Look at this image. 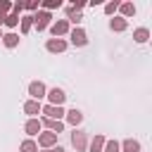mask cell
Masks as SVG:
<instances>
[{"mask_svg": "<svg viewBox=\"0 0 152 152\" xmlns=\"http://www.w3.org/2000/svg\"><path fill=\"white\" fill-rule=\"evenodd\" d=\"M28 95H31V97L38 102L40 97H45V86H43L40 81H33V83L28 86Z\"/></svg>", "mask_w": 152, "mask_h": 152, "instance_id": "1", "label": "cell"}, {"mask_svg": "<svg viewBox=\"0 0 152 152\" xmlns=\"http://www.w3.org/2000/svg\"><path fill=\"white\" fill-rule=\"evenodd\" d=\"M43 114H45V119L59 121V116L64 114V109H62V107H55V104H48V107H43Z\"/></svg>", "mask_w": 152, "mask_h": 152, "instance_id": "2", "label": "cell"}, {"mask_svg": "<svg viewBox=\"0 0 152 152\" xmlns=\"http://www.w3.org/2000/svg\"><path fill=\"white\" fill-rule=\"evenodd\" d=\"M33 24H36V28H38V31L48 28V24H50V14H48V12H38V14L33 17Z\"/></svg>", "mask_w": 152, "mask_h": 152, "instance_id": "3", "label": "cell"}, {"mask_svg": "<svg viewBox=\"0 0 152 152\" xmlns=\"http://www.w3.org/2000/svg\"><path fill=\"white\" fill-rule=\"evenodd\" d=\"M71 43H74V45H86V43H88V38H86V31H83L81 26H76V28L71 31Z\"/></svg>", "mask_w": 152, "mask_h": 152, "instance_id": "4", "label": "cell"}, {"mask_svg": "<svg viewBox=\"0 0 152 152\" xmlns=\"http://www.w3.org/2000/svg\"><path fill=\"white\" fill-rule=\"evenodd\" d=\"M55 142H57V133H50V131H48V133H40V135H38V145H40V147H50V145H55Z\"/></svg>", "mask_w": 152, "mask_h": 152, "instance_id": "5", "label": "cell"}, {"mask_svg": "<svg viewBox=\"0 0 152 152\" xmlns=\"http://www.w3.org/2000/svg\"><path fill=\"white\" fill-rule=\"evenodd\" d=\"M71 145L76 150H86V133L83 131H74L71 133Z\"/></svg>", "mask_w": 152, "mask_h": 152, "instance_id": "6", "label": "cell"}, {"mask_svg": "<svg viewBox=\"0 0 152 152\" xmlns=\"http://www.w3.org/2000/svg\"><path fill=\"white\" fill-rule=\"evenodd\" d=\"M48 97H50V102H52L55 107H59V104H62V102L66 100V95H64V90H59V88H52Z\"/></svg>", "mask_w": 152, "mask_h": 152, "instance_id": "7", "label": "cell"}, {"mask_svg": "<svg viewBox=\"0 0 152 152\" xmlns=\"http://www.w3.org/2000/svg\"><path fill=\"white\" fill-rule=\"evenodd\" d=\"M50 31H52L55 36H64V33L69 31V21H66V19H59V21H55V24H52V28H50Z\"/></svg>", "mask_w": 152, "mask_h": 152, "instance_id": "8", "label": "cell"}, {"mask_svg": "<svg viewBox=\"0 0 152 152\" xmlns=\"http://www.w3.org/2000/svg\"><path fill=\"white\" fill-rule=\"evenodd\" d=\"M48 50L50 52H64L66 50V43L59 40V38H52V40H48Z\"/></svg>", "mask_w": 152, "mask_h": 152, "instance_id": "9", "label": "cell"}, {"mask_svg": "<svg viewBox=\"0 0 152 152\" xmlns=\"http://www.w3.org/2000/svg\"><path fill=\"white\" fill-rule=\"evenodd\" d=\"M24 128H26L28 135H38V133H40V121H38V119H28Z\"/></svg>", "mask_w": 152, "mask_h": 152, "instance_id": "10", "label": "cell"}, {"mask_svg": "<svg viewBox=\"0 0 152 152\" xmlns=\"http://www.w3.org/2000/svg\"><path fill=\"white\" fill-rule=\"evenodd\" d=\"M126 26H128V24H126L124 17H114V19L109 21V28H112V31H126Z\"/></svg>", "mask_w": 152, "mask_h": 152, "instance_id": "11", "label": "cell"}, {"mask_svg": "<svg viewBox=\"0 0 152 152\" xmlns=\"http://www.w3.org/2000/svg\"><path fill=\"white\" fill-rule=\"evenodd\" d=\"M66 121H69L71 126H78V124L83 121V114H81L78 109H71V112H66Z\"/></svg>", "mask_w": 152, "mask_h": 152, "instance_id": "12", "label": "cell"}, {"mask_svg": "<svg viewBox=\"0 0 152 152\" xmlns=\"http://www.w3.org/2000/svg\"><path fill=\"white\" fill-rule=\"evenodd\" d=\"M43 124L50 128V133H57V135H59V133H62V128H64V126H62V121H55V119H45Z\"/></svg>", "mask_w": 152, "mask_h": 152, "instance_id": "13", "label": "cell"}, {"mask_svg": "<svg viewBox=\"0 0 152 152\" xmlns=\"http://www.w3.org/2000/svg\"><path fill=\"white\" fill-rule=\"evenodd\" d=\"M24 112H26V114H31V116H36V114L40 112V104H38L36 100H28V102L24 104Z\"/></svg>", "mask_w": 152, "mask_h": 152, "instance_id": "14", "label": "cell"}, {"mask_svg": "<svg viewBox=\"0 0 152 152\" xmlns=\"http://www.w3.org/2000/svg\"><path fill=\"white\" fill-rule=\"evenodd\" d=\"M124 150L126 152H140V142L133 140V138H128V140H124Z\"/></svg>", "mask_w": 152, "mask_h": 152, "instance_id": "15", "label": "cell"}, {"mask_svg": "<svg viewBox=\"0 0 152 152\" xmlns=\"http://www.w3.org/2000/svg\"><path fill=\"white\" fill-rule=\"evenodd\" d=\"M119 10H121L124 17H133L135 14V5L133 2H124V5H119Z\"/></svg>", "mask_w": 152, "mask_h": 152, "instance_id": "16", "label": "cell"}, {"mask_svg": "<svg viewBox=\"0 0 152 152\" xmlns=\"http://www.w3.org/2000/svg\"><path fill=\"white\" fill-rule=\"evenodd\" d=\"M133 38H135L138 43H145V40L150 38V31H147V28H135V31H133Z\"/></svg>", "mask_w": 152, "mask_h": 152, "instance_id": "17", "label": "cell"}, {"mask_svg": "<svg viewBox=\"0 0 152 152\" xmlns=\"http://www.w3.org/2000/svg\"><path fill=\"white\" fill-rule=\"evenodd\" d=\"M2 43H5L7 48H14V45L19 43V36H17V33H5V36H2Z\"/></svg>", "mask_w": 152, "mask_h": 152, "instance_id": "18", "label": "cell"}, {"mask_svg": "<svg viewBox=\"0 0 152 152\" xmlns=\"http://www.w3.org/2000/svg\"><path fill=\"white\" fill-rule=\"evenodd\" d=\"M102 147H104V138H102V135H95V138L90 140V150H93V152H100Z\"/></svg>", "mask_w": 152, "mask_h": 152, "instance_id": "19", "label": "cell"}, {"mask_svg": "<svg viewBox=\"0 0 152 152\" xmlns=\"http://www.w3.org/2000/svg\"><path fill=\"white\" fill-rule=\"evenodd\" d=\"M31 26H33V17H31V14H28V17H21V33H28Z\"/></svg>", "mask_w": 152, "mask_h": 152, "instance_id": "20", "label": "cell"}, {"mask_svg": "<svg viewBox=\"0 0 152 152\" xmlns=\"http://www.w3.org/2000/svg\"><path fill=\"white\" fill-rule=\"evenodd\" d=\"M21 152H38V145L33 140H24L21 142Z\"/></svg>", "mask_w": 152, "mask_h": 152, "instance_id": "21", "label": "cell"}, {"mask_svg": "<svg viewBox=\"0 0 152 152\" xmlns=\"http://www.w3.org/2000/svg\"><path fill=\"white\" fill-rule=\"evenodd\" d=\"M66 12H69V19H66V21H74V24H78V21H81V12H78V10L69 7Z\"/></svg>", "mask_w": 152, "mask_h": 152, "instance_id": "22", "label": "cell"}, {"mask_svg": "<svg viewBox=\"0 0 152 152\" xmlns=\"http://www.w3.org/2000/svg\"><path fill=\"white\" fill-rule=\"evenodd\" d=\"M104 152H119V142L116 140H104Z\"/></svg>", "mask_w": 152, "mask_h": 152, "instance_id": "23", "label": "cell"}, {"mask_svg": "<svg viewBox=\"0 0 152 152\" xmlns=\"http://www.w3.org/2000/svg\"><path fill=\"white\" fill-rule=\"evenodd\" d=\"M5 24H7L10 28H14V26L19 24V17H14V14H7V17H5Z\"/></svg>", "mask_w": 152, "mask_h": 152, "instance_id": "24", "label": "cell"}, {"mask_svg": "<svg viewBox=\"0 0 152 152\" xmlns=\"http://www.w3.org/2000/svg\"><path fill=\"white\" fill-rule=\"evenodd\" d=\"M59 5H62V0H45V2H43L45 10H55V7H59Z\"/></svg>", "mask_w": 152, "mask_h": 152, "instance_id": "25", "label": "cell"}, {"mask_svg": "<svg viewBox=\"0 0 152 152\" xmlns=\"http://www.w3.org/2000/svg\"><path fill=\"white\" fill-rule=\"evenodd\" d=\"M116 10H119V2H116V0H114V2H107V5H104V12H107V14H114Z\"/></svg>", "mask_w": 152, "mask_h": 152, "instance_id": "26", "label": "cell"}, {"mask_svg": "<svg viewBox=\"0 0 152 152\" xmlns=\"http://www.w3.org/2000/svg\"><path fill=\"white\" fill-rule=\"evenodd\" d=\"M38 5H40L38 0H31V2H24V7H26V10H31V12H33V10H38Z\"/></svg>", "mask_w": 152, "mask_h": 152, "instance_id": "27", "label": "cell"}, {"mask_svg": "<svg viewBox=\"0 0 152 152\" xmlns=\"http://www.w3.org/2000/svg\"><path fill=\"white\" fill-rule=\"evenodd\" d=\"M10 10H12V5L5 2V0H0V14H5V12H10Z\"/></svg>", "mask_w": 152, "mask_h": 152, "instance_id": "28", "label": "cell"}, {"mask_svg": "<svg viewBox=\"0 0 152 152\" xmlns=\"http://www.w3.org/2000/svg\"><path fill=\"white\" fill-rule=\"evenodd\" d=\"M12 10H14V17H19V12L24 10V2H14V5H12Z\"/></svg>", "mask_w": 152, "mask_h": 152, "instance_id": "29", "label": "cell"}, {"mask_svg": "<svg viewBox=\"0 0 152 152\" xmlns=\"http://www.w3.org/2000/svg\"><path fill=\"white\" fill-rule=\"evenodd\" d=\"M45 152H64L62 147H52V150H45Z\"/></svg>", "mask_w": 152, "mask_h": 152, "instance_id": "30", "label": "cell"}, {"mask_svg": "<svg viewBox=\"0 0 152 152\" xmlns=\"http://www.w3.org/2000/svg\"><path fill=\"white\" fill-rule=\"evenodd\" d=\"M0 24H5V14H0Z\"/></svg>", "mask_w": 152, "mask_h": 152, "instance_id": "31", "label": "cell"}, {"mask_svg": "<svg viewBox=\"0 0 152 152\" xmlns=\"http://www.w3.org/2000/svg\"><path fill=\"white\" fill-rule=\"evenodd\" d=\"M0 38H2V36H0Z\"/></svg>", "mask_w": 152, "mask_h": 152, "instance_id": "32", "label": "cell"}]
</instances>
